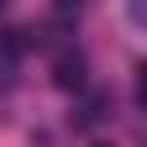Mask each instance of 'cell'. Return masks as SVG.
Returning <instances> with one entry per match:
<instances>
[{"label": "cell", "instance_id": "6da1fadb", "mask_svg": "<svg viewBox=\"0 0 147 147\" xmlns=\"http://www.w3.org/2000/svg\"><path fill=\"white\" fill-rule=\"evenodd\" d=\"M55 83H60L64 92H69V87L78 92V87H83V55H60V60H55Z\"/></svg>", "mask_w": 147, "mask_h": 147}, {"label": "cell", "instance_id": "7a4b0ae2", "mask_svg": "<svg viewBox=\"0 0 147 147\" xmlns=\"http://www.w3.org/2000/svg\"><path fill=\"white\" fill-rule=\"evenodd\" d=\"M83 0H55V14H78Z\"/></svg>", "mask_w": 147, "mask_h": 147}, {"label": "cell", "instance_id": "3957f363", "mask_svg": "<svg viewBox=\"0 0 147 147\" xmlns=\"http://www.w3.org/2000/svg\"><path fill=\"white\" fill-rule=\"evenodd\" d=\"M138 101H147V64L138 69Z\"/></svg>", "mask_w": 147, "mask_h": 147}, {"label": "cell", "instance_id": "277c9868", "mask_svg": "<svg viewBox=\"0 0 147 147\" xmlns=\"http://www.w3.org/2000/svg\"><path fill=\"white\" fill-rule=\"evenodd\" d=\"M87 147H106V142H87Z\"/></svg>", "mask_w": 147, "mask_h": 147}, {"label": "cell", "instance_id": "5b68a950", "mask_svg": "<svg viewBox=\"0 0 147 147\" xmlns=\"http://www.w3.org/2000/svg\"><path fill=\"white\" fill-rule=\"evenodd\" d=\"M0 9H5V0H0Z\"/></svg>", "mask_w": 147, "mask_h": 147}]
</instances>
